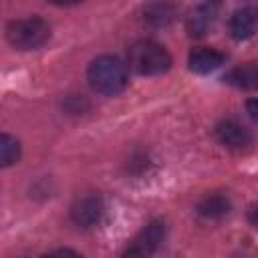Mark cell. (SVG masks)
I'll return each mask as SVG.
<instances>
[{"label":"cell","instance_id":"6da1fadb","mask_svg":"<svg viewBox=\"0 0 258 258\" xmlns=\"http://www.w3.org/2000/svg\"><path fill=\"white\" fill-rule=\"evenodd\" d=\"M87 81L91 85V89L99 95L105 97H113L125 91V87L129 85V73H127V64L113 54H101L97 56L89 69H87Z\"/></svg>","mask_w":258,"mask_h":258},{"label":"cell","instance_id":"7a4b0ae2","mask_svg":"<svg viewBox=\"0 0 258 258\" xmlns=\"http://www.w3.org/2000/svg\"><path fill=\"white\" fill-rule=\"evenodd\" d=\"M127 62H129V69H133L137 75L155 77V75H163L165 71H169L171 54L167 52L163 44L143 38L129 46Z\"/></svg>","mask_w":258,"mask_h":258},{"label":"cell","instance_id":"3957f363","mask_svg":"<svg viewBox=\"0 0 258 258\" xmlns=\"http://www.w3.org/2000/svg\"><path fill=\"white\" fill-rule=\"evenodd\" d=\"M6 38L18 50H36L50 38V26L40 16L18 18L8 22Z\"/></svg>","mask_w":258,"mask_h":258},{"label":"cell","instance_id":"277c9868","mask_svg":"<svg viewBox=\"0 0 258 258\" xmlns=\"http://www.w3.org/2000/svg\"><path fill=\"white\" fill-rule=\"evenodd\" d=\"M220 0H202L185 16V30L189 36H204L218 20Z\"/></svg>","mask_w":258,"mask_h":258},{"label":"cell","instance_id":"5b68a950","mask_svg":"<svg viewBox=\"0 0 258 258\" xmlns=\"http://www.w3.org/2000/svg\"><path fill=\"white\" fill-rule=\"evenodd\" d=\"M177 16L175 0H149L141 10V20L149 28H167Z\"/></svg>","mask_w":258,"mask_h":258},{"label":"cell","instance_id":"8992f818","mask_svg":"<svg viewBox=\"0 0 258 258\" xmlns=\"http://www.w3.org/2000/svg\"><path fill=\"white\" fill-rule=\"evenodd\" d=\"M230 36L234 40H248L258 32V8L256 6H242L238 8L228 22Z\"/></svg>","mask_w":258,"mask_h":258},{"label":"cell","instance_id":"52a82bcc","mask_svg":"<svg viewBox=\"0 0 258 258\" xmlns=\"http://www.w3.org/2000/svg\"><path fill=\"white\" fill-rule=\"evenodd\" d=\"M71 218L81 228L97 226L103 218V202L99 196H83L71 208Z\"/></svg>","mask_w":258,"mask_h":258},{"label":"cell","instance_id":"ba28073f","mask_svg":"<svg viewBox=\"0 0 258 258\" xmlns=\"http://www.w3.org/2000/svg\"><path fill=\"white\" fill-rule=\"evenodd\" d=\"M214 135L224 147L234 149V151H242V149L252 145V133L236 121H222L216 127Z\"/></svg>","mask_w":258,"mask_h":258},{"label":"cell","instance_id":"9c48e42d","mask_svg":"<svg viewBox=\"0 0 258 258\" xmlns=\"http://www.w3.org/2000/svg\"><path fill=\"white\" fill-rule=\"evenodd\" d=\"M163 236H165V228L161 222H151L147 224L139 236L133 240V244L127 248L125 254L129 256H145V254H151L159 248V244L163 242Z\"/></svg>","mask_w":258,"mask_h":258},{"label":"cell","instance_id":"30bf717a","mask_svg":"<svg viewBox=\"0 0 258 258\" xmlns=\"http://www.w3.org/2000/svg\"><path fill=\"white\" fill-rule=\"evenodd\" d=\"M226 62V54L216 50V48H210V46H198L189 52L187 56V64H189V71L191 73H198V75H208V73H214L216 69H220L222 64Z\"/></svg>","mask_w":258,"mask_h":258},{"label":"cell","instance_id":"8fae6325","mask_svg":"<svg viewBox=\"0 0 258 258\" xmlns=\"http://www.w3.org/2000/svg\"><path fill=\"white\" fill-rule=\"evenodd\" d=\"M224 81L236 89L258 91V60H250V62L234 67L232 71L226 73Z\"/></svg>","mask_w":258,"mask_h":258},{"label":"cell","instance_id":"7c38bea8","mask_svg":"<svg viewBox=\"0 0 258 258\" xmlns=\"http://www.w3.org/2000/svg\"><path fill=\"white\" fill-rule=\"evenodd\" d=\"M230 212V200L226 196H208L198 204V214L206 220L224 218Z\"/></svg>","mask_w":258,"mask_h":258},{"label":"cell","instance_id":"4fadbf2b","mask_svg":"<svg viewBox=\"0 0 258 258\" xmlns=\"http://www.w3.org/2000/svg\"><path fill=\"white\" fill-rule=\"evenodd\" d=\"M20 159V143L16 137L2 133L0 135V165L8 167Z\"/></svg>","mask_w":258,"mask_h":258},{"label":"cell","instance_id":"5bb4252c","mask_svg":"<svg viewBox=\"0 0 258 258\" xmlns=\"http://www.w3.org/2000/svg\"><path fill=\"white\" fill-rule=\"evenodd\" d=\"M246 113L258 123V99H248L246 101Z\"/></svg>","mask_w":258,"mask_h":258},{"label":"cell","instance_id":"9a60e30c","mask_svg":"<svg viewBox=\"0 0 258 258\" xmlns=\"http://www.w3.org/2000/svg\"><path fill=\"white\" fill-rule=\"evenodd\" d=\"M248 220H250V224L258 230V206H252V208H250V212H248Z\"/></svg>","mask_w":258,"mask_h":258},{"label":"cell","instance_id":"2e32d148","mask_svg":"<svg viewBox=\"0 0 258 258\" xmlns=\"http://www.w3.org/2000/svg\"><path fill=\"white\" fill-rule=\"evenodd\" d=\"M50 4H56V6H73V4H79L83 0H48Z\"/></svg>","mask_w":258,"mask_h":258},{"label":"cell","instance_id":"e0dca14e","mask_svg":"<svg viewBox=\"0 0 258 258\" xmlns=\"http://www.w3.org/2000/svg\"><path fill=\"white\" fill-rule=\"evenodd\" d=\"M50 254H75V256H77L75 250H67V248H64V250H54V252H50Z\"/></svg>","mask_w":258,"mask_h":258}]
</instances>
